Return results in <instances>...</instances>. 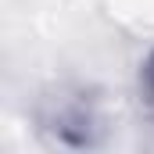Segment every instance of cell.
Masks as SVG:
<instances>
[{
  "instance_id": "cell-1",
  "label": "cell",
  "mask_w": 154,
  "mask_h": 154,
  "mask_svg": "<svg viewBox=\"0 0 154 154\" xmlns=\"http://www.w3.org/2000/svg\"><path fill=\"white\" fill-rule=\"evenodd\" d=\"M140 93H143V104L151 108V115H154V54L147 57V65L140 72Z\"/></svg>"
}]
</instances>
